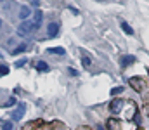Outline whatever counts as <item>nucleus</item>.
Wrapping results in <instances>:
<instances>
[{"label":"nucleus","instance_id":"nucleus-1","mask_svg":"<svg viewBox=\"0 0 149 130\" xmlns=\"http://www.w3.org/2000/svg\"><path fill=\"white\" fill-rule=\"evenodd\" d=\"M108 130H137V123H134L132 120L111 118L108 122Z\"/></svg>","mask_w":149,"mask_h":130},{"label":"nucleus","instance_id":"nucleus-2","mask_svg":"<svg viewBox=\"0 0 149 130\" xmlns=\"http://www.w3.org/2000/svg\"><path fill=\"white\" fill-rule=\"evenodd\" d=\"M137 113V104L134 101H127L125 106H123V111H121V120H132Z\"/></svg>","mask_w":149,"mask_h":130},{"label":"nucleus","instance_id":"nucleus-3","mask_svg":"<svg viewBox=\"0 0 149 130\" xmlns=\"http://www.w3.org/2000/svg\"><path fill=\"white\" fill-rule=\"evenodd\" d=\"M33 30H37L35 23H31V21H23V23L19 24V28H17V33H19L21 37H26V35H30Z\"/></svg>","mask_w":149,"mask_h":130},{"label":"nucleus","instance_id":"nucleus-4","mask_svg":"<svg viewBox=\"0 0 149 130\" xmlns=\"http://www.w3.org/2000/svg\"><path fill=\"white\" fill-rule=\"evenodd\" d=\"M125 99H113V102L109 104V111H111L113 115H121V111H123V106H125Z\"/></svg>","mask_w":149,"mask_h":130},{"label":"nucleus","instance_id":"nucleus-5","mask_svg":"<svg viewBox=\"0 0 149 130\" xmlns=\"http://www.w3.org/2000/svg\"><path fill=\"white\" fill-rule=\"evenodd\" d=\"M128 85L132 87L135 92H142V90L146 88V82H144L141 76H132V78L128 80Z\"/></svg>","mask_w":149,"mask_h":130},{"label":"nucleus","instance_id":"nucleus-6","mask_svg":"<svg viewBox=\"0 0 149 130\" xmlns=\"http://www.w3.org/2000/svg\"><path fill=\"white\" fill-rule=\"evenodd\" d=\"M24 111H26V104H24V102H17V109L10 115V116H12V120H16V122H17V120H21V118L24 116Z\"/></svg>","mask_w":149,"mask_h":130},{"label":"nucleus","instance_id":"nucleus-7","mask_svg":"<svg viewBox=\"0 0 149 130\" xmlns=\"http://www.w3.org/2000/svg\"><path fill=\"white\" fill-rule=\"evenodd\" d=\"M47 33H49L50 38L57 37V33H59V24H57V23H49V26H47Z\"/></svg>","mask_w":149,"mask_h":130},{"label":"nucleus","instance_id":"nucleus-8","mask_svg":"<svg viewBox=\"0 0 149 130\" xmlns=\"http://www.w3.org/2000/svg\"><path fill=\"white\" fill-rule=\"evenodd\" d=\"M137 59H135V56H123L121 57V66L123 68H127V66H130V64H134Z\"/></svg>","mask_w":149,"mask_h":130},{"label":"nucleus","instance_id":"nucleus-9","mask_svg":"<svg viewBox=\"0 0 149 130\" xmlns=\"http://www.w3.org/2000/svg\"><path fill=\"white\" fill-rule=\"evenodd\" d=\"M28 49H30V47H28V43L24 42V43H21V45H17V47L12 50V54H14V56H17V54H21V52H26Z\"/></svg>","mask_w":149,"mask_h":130},{"label":"nucleus","instance_id":"nucleus-10","mask_svg":"<svg viewBox=\"0 0 149 130\" xmlns=\"http://www.w3.org/2000/svg\"><path fill=\"white\" fill-rule=\"evenodd\" d=\"M42 17H43V12L42 10H37L35 12V19H33V23H35L37 28H40V24H42Z\"/></svg>","mask_w":149,"mask_h":130},{"label":"nucleus","instance_id":"nucleus-11","mask_svg":"<svg viewBox=\"0 0 149 130\" xmlns=\"http://www.w3.org/2000/svg\"><path fill=\"white\" fill-rule=\"evenodd\" d=\"M28 16H30V9H28L26 5H23L21 10H19V19H26Z\"/></svg>","mask_w":149,"mask_h":130},{"label":"nucleus","instance_id":"nucleus-12","mask_svg":"<svg viewBox=\"0 0 149 130\" xmlns=\"http://www.w3.org/2000/svg\"><path fill=\"white\" fill-rule=\"evenodd\" d=\"M49 54H59V56H64L66 50L63 47H54V49H49Z\"/></svg>","mask_w":149,"mask_h":130},{"label":"nucleus","instance_id":"nucleus-13","mask_svg":"<svg viewBox=\"0 0 149 130\" xmlns=\"http://www.w3.org/2000/svg\"><path fill=\"white\" fill-rule=\"evenodd\" d=\"M121 30H123L127 35H134V30H132V26H130V24H127L125 21L121 23Z\"/></svg>","mask_w":149,"mask_h":130},{"label":"nucleus","instance_id":"nucleus-14","mask_svg":"<svg viewBox=\"0 0 149 130\" xmlns=\"http://www.w3.org/2000/svg\"><path fill=\"white\" fill-rule=\"evenodd\" d=\"M2 130H14V123H12L10 120L2 122Z\"/></svg>","mask_w":149,"mask_h":130},{"label":"nucleus","instance_id":"nucleus-15","mask_svg":"<svg viewBox=\"0 0 149 130\" xmlns=\"http://www.w3.org/2000/svg\"><path fill=\"white\" fill-rule=\"evenodd\" d=\"M37 70H38V71H47V70H49V66H47V63L38 61V63H37Z\"/></svg>","mask_w":149,"mask_h":130},{"label":"nucleus","instance_id":"nucleus-16","mask_svg":"<svg viewBox=\"0 0 149 130\" xmlns=\"http://www.w3.org/2000/svg\"><path fill=\"white\" fill-rule=\"evenodd\" d=\"M14 104H17V101H16V97H9L5 102H3V106L5 108H10V106H14Z\"/></svg>","mask_w":149,"mask_h":130},{"label":"nucleus","instance_id":"nucleus-17","mask_svg":"<svg viewBox=\"0 0 149 130\" xmlns=\"http://www.w3.org/2000/svg\"><path fill=\"white\" fill-rule=\"evenodd\" d=\"M81 64H83L85 68H88V66L92 64V61H90V57H88V56H83V57H81Z\"/></svg>","mask_w":149,"mask_h":130},{"label":"nucleus","instance_id":"nucleus-18","mask_svg":"<svg viewBox=\"0 0 149 130\" xmlns=\"http://www.w3.org/2000/svg\"><path fill=\"white\" fill-rule=\"evenodd\" d=\"M125 88L123 87H114V88H111V95H118V94H121Z\"/></svg>","mask_w":149,"mask_h":130},{"label":"nucleus","instance_id":"nucleus-19","mask_svg":"<svg viewBox=\"0 0 149 130\" xmlns=\"http://www.w3.org/2000/svg\"><path fill=\"white\" fill-rule=\"evenodd\" d=\"M0 75H2V76H5V75H9V68H7L5 64H0Z\"/></svg>","mask_w":149,"mask_h":130},{"label":"nucleus","instance_id":"nucleus-20","mask_svg":"<svg viewBox=\"0 0 149 130\" xmlns=\"http://www.w3.org/2000/svg\"><path fill=\"white\" fill-rule=\"evenodd\" d=\"M26 61H28V59H19V61L16 63V68H23V66L26 64Z\"/></svg>","mask_w":149,"mask_h":130},{"label":"nucleus","instance_id":"nucleus-21","mask_svg":"<svg viewBox=\"0 0 149 130\" xmlns=\"http://www.w3.org/2000/svg\"><path fill=\"white\" fill-rule=\"evenodd\" d=\"M68 73H70L71 76H78V71H76L74 68H68Z\"/></svg>","mask_w":149,"mask_h":130},{"label":"nucleus","instance_id":"nucleus-22","mask_svg":"<svg viewBox=\"0 0 149 130\" xmlns=\"http://www.w3.org/2000/svg\"><path fill=\"white\" fill-rule=\"evenodd\" d=\"M76 130H92V129H90V127H78Z\"/></svg>","mask_w":149,"mask_h":130},{"label":"nucleus","instance_id":"nucleus-23","mask_svg":"<svg viewBox=\"0 0 149 130\" xmlns=\"http://www.w3.org/2000/svg\"><path fill=\"white\" fill-rule=\"evenodd\" d=\"M38 2H40V0H31V3H33V5H38Z\"/></svg>","mask_w":149,"mask_h":130},{"label":"nucleus","instance_id":"nucleus-24","mask_svg":"<svg viewBox=\"0 0 149 130\" xmlns=\"http://www.w3.org/2000/svg\"><path fill=\"white\" fill-rule=\"evenodd\" d=\"M148 113H149V101H148Z\"/></svg>","mask_w":149,"mask_h":130},{"label":"nucleus","instance_id":"nucleus-25","mask_svg":"<svg viewBox=\"0 0 149 130\" xmlns=\"http://www.w3.org/2000/svg\"><path fill=\"white\" fill-rule=\"evenodd\" d=\"M0 28H2V19H0Z\"/></svg>","mask_w":149,"mask_h":130},{"label":"nucleus","instance_id":"nucleus-26","mask_svg":"<svg viewBox=\"0 0 149 130\" xmlns=\"http://www.w3.org/2000/svg\"><path fill=\"white\" fill-rule=\"evenodd\" d=\"M26 130H28V129H26ZM37 130H43V129H37Z\"/></svg>","mask_w":149,"mask_h":130}]
</instances>
